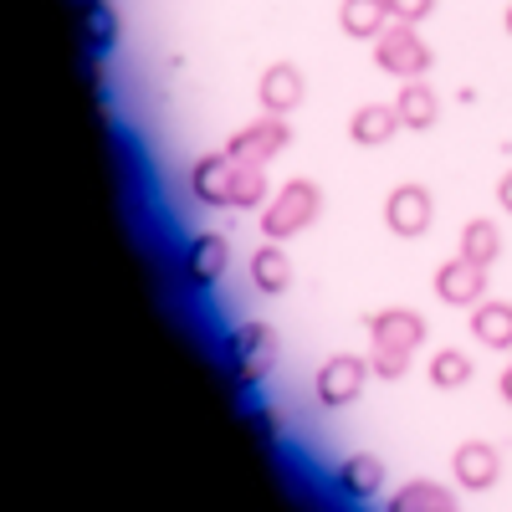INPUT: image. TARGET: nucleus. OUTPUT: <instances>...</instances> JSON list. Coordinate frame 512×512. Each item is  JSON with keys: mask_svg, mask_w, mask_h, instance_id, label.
<instances>
[{"mask_svg": "<svg viewBox=\"0 0 512 512\" xmlns=\"http://www.w3.org/2000/svg\"><path fill=\"white\" fill-rule=\"evenodd\" d=\"M190 195L200 205H216V210H262L272 200L267 164H246L226 149L200 154L190 164Z\"/></svg>", "mask_w": 512, "mask_h": 512, "instance_id": "obj_1", "label": "nucleus"}, {"mask_svg": "<svg viewBox=\"0 0 512 512\" xmlns=\"http://www.w3.org/2000/svg\"><path fill=\"white\" fill-rule=\"evenodd\" d=\"M364 333H369V374L395 384V379L410 374V359L425 338H431V323L415 308H379V313L364 318Z\"/></svg>", "mask_w": 512, "mask_h": 512, "instance_id": "obj_2", "label": "nucleus"}, {"mask_svg": "<svg viewBox=\"0 0 512 512\" xmlns=\"http://www.w3.org/2000/svg\"><path fill=\"white\" fill-rule=\"evenodd\" d=\"M318 216H323V190H318V180H297V175H292L287 185L272 190V200H267L262 210H256V226H262L267 241H292V236L313 231Z\"/></svg>", "mask_w": 512, "mask_h": 512, "instance_id": "obj_3", "label": "nucleus"}, {"mask_svg": "<svg viewBox=\"0 0 512 512\" xmlns=\"http://www.w3.org/2000/svg\"><path fill=\"white\" fill-rule=\"evenodd\" d=\"M369 52H374V67L384 77H395V82H415L436 67V52L425 47V36L405 21H390L374 41H369Z\"/></svg>", "mask_w": 512, "mask_h": 512, "instance_id": "obj_4", "label": "nucleus"}, {"mask_svg": "<svg viewBox=\"0 0 512 512\" xmlns=\"http://www.w3.org/2000/svg\"><path fill=\"white\" fill-rule=\"evenodd\" d=\"M277 364V333L267 323H241L226 338V374L241 384V390H256Z\"/></svg>", "mask_w": 512, "mask_h": 512, "instance_id": "obj_5", "label": "nucleus"}, {"mask_svg": "<svg viewBox=\"0 0 512 512\" xmlns=\"http://www.w3.org/2000/svg\"><path fill=\"white\" fill-rule=\"evenodd\" d=\"M384 226H390V236H400V241L431 236V226H436V195L425 185H415V180L395 185L390 195H384Z\"/></svg>", "mask_w": 512, "mask_h": 512, "instance_id": "obj_6", "label": "nucleus"}, {"mask_svg": "<svg viewBox=\"0 0 512 512\" xmlns=\"http://www.w3.org/2000/svg\"><path fill=\"white\" fill-rule=\"evenodd\" d=\"M364 384H369V354H333L313 374V395L328 410H344V405H354L364 395Z\"/></svg>", "mask_w": 512, "mask_h": 512, "instance_id": "obj_7", "label": "nucleus"}, {"mask_svg": "<svg viewBox=\"0 0 512 512\" xmlns=\"http://www.w3.org/2000/svg\"><path fill=\"white\" fill-rule=\"evenodd\" d=\"M287 144H292V123L277 113H262L226 139V154H236L246 164H272L277 154H287Z\"/></svg>", "mask_w": 512, "mask_h": 512, "instance_id": "obj_8", "label": "nucleus"}, {"mask_svg": "<svg viewBox=\"0 0 512 512\" xmlns=\"http://www.w3.org/2000/svg\"><path fill=\"white\" fill-rule=\"evenodd\" d=\"M431 287H436V297L446 308H477L487 297V267L466 262V256H446V262L436 267V277H431Z\"/></svg>", "mask_w": 512, "mask_h": 512, "instance_id": "obj_9", "label": "nucleus"}, {"mask_svg": "<svg viewBox=\"0 0 512 512\" xmlns=\"http://www.w3.org/2000/svg\"><path fill=\"white\" fill-rule=\"evenodd\" d=\"M502 477V451L492 441H461L451 451V482L461 492H492Z\"/></svg>", "mask_w": 512, "mask_h": 512, "instance_id": "obj_10", "label": "nucleus"}, {"mask_svg": "<svg viewBox=\"0 0 512 512\" xmlns=\"http://www.w3.org/2000/svg\"><path fill=\"white\" fill-rule=\"evenodd\" d=\"M303 98H308V77L297 72V62H272L256 77V103H262V113L287 118V113L303 108Z\"/></svg>", "mask_w": 512, "mask_h": 512, "instance_id": "obj_11", "label": "nucleus"}, {"mask_svg": "<svg viewBox=\"0 0 512 512\" xmlns=\"http://www.w3.org/2000/svg\"><path fill=\"white\" fill-rule=\"evenodd\" d=\"M226 267H231V241L226 236H216V231H200V236H190V246H185V262H180V272H185V282L190 287H216L221 277H226Z\"/></svg>", "mask_w": 512, "mask_h": 512, "instance_id": "obj_12", "label": "nucleus"}, {"mask_svg": "<svg viewBox=\"0 0 512 512\" xmlns=\"http://www.w3.org/2000/svg\"><path fill=\"white\" fill-rule=\"evenodd\" d=\"M400 128H405V123H400V108H395V103H364V108L349 113V139H354L359 149L390 144Z\"/></svg>", "mask_w": 512, "mask_h": 512, "instance_id": "obj_13", "label": "nucleus"}, {"mask_svg": "<svg viewBox=\"0 0 512 512\" xmlns=\"http://www.w3.org/2000/svg\"><path fill=\"white\" fill-rule=\"evenodd\" d=\"M466 323H472V338L482 349L512 354V303H507V297H482Z\"/></svg>", "mask_w": 512, "mask_h": 512, "instance_id": "obj_14", "label": "nucleus"}, {"mask_svg": "<svg viewBox=\"0 0 512 512\" xmlns=\"http://www.w3.org/2000/svg\"><path fill=\"white\" fill-rule=\"evenodd\" d=\"M384 461L374 456V451H354V456H344L338 461V492L344 497H354V502H369V497H379L384 492Z\"/></svg>", "mask_w": 512, "mask_h": 512, "instance_id": "obj_15", "label": "nucleus"}, {"mask_svg": "<svg viewBox=\"0 0 512 512\" xmlns=\"http://www.w3.org/2000/svg\"><path fill=\"white\" fill-rule=\"evenodd\" d=\"M246 272H251V287L262 292V297H282L292 287V262H287L282 241H262V246H256Z\"/></svg>", "mask_w": 512, "mask_h": 512, "instance_id": "obj_16", "label": "nucleus"}, {"mask_svg": "<svg viewBox=\"0 0 512 512\" xmlns=\"http://www.w3.org/2000/svg\"><path fill=\"white\" fill-rule=\"evenodd\" d=\"M395 108H400V123H405V128L425 134V128H436V118H441V93H436L425 77H415V82H400Z\"/></svg>", "mask_w": 512, "mask_h": 512, "instance_id": "obj_17", "label": "nucleus"}, {"mask_svg": "<svg viewBox=\"0 0 512 512\" xmlns=\"http://www.w3.org/2000/svg\"><path fill=\"white\" fill-rule=\"evenodd\" d=\"M456 256H466V262H477L492 272V262H502V226L477 216V221H466L461 236H456Z\"/></svg>", "mask_w": 512, "mask_h": 512, "instance_id": "obj_18", "label": "nucleus"}, {"mask_svg": "<svg viewBox=\"0 0 512 512\" xmlns=\"http://www.w3.org/2000/svg\"><path fill=\"white\" fill-rule=\"evenodd\" d=\"M384 26H390V11L384 0H338V31L354 41H374Z\"/></svg>", "mask_w": 512, "mask_h": 512, "instance_id": "obj_19", "label": "nucleus"}, {"mask_svg": "<svg viewBox=\"0 0 512 512\" xmlns=\"http://www.w3.org/2000/svg\"><path fill=\"white\" fill-rule=\"evenodd\" d=\"M472 374H477V364L461 349H436L425 359V379H431L436 390H461V384H472Z\"/></svg>", "mask_w": 512, "mask_h": 512, "instance_id": "obj_20", "label": "nucleus"}, {"mask_svg": "<svg viewBox=\"0 0 512 512\" xmlns=\"http://www.w3.org/2000/svg\"><path fill=\"white\" fill-rule=\"evenodd\" d=\"M82 21H88V36H98V41H113V31H118V21H113V11L103 6V0H88V6H82Z\"/></svg>", "mask_w": 512, "mask_h": 512, "instance_id": "obj_21", "label": "nucleus"}, {"mask_svg": "<svg viewBox=\"0 0 512 512\" xmlns=\"http://www.w3.org/2000/svg\"><path fill=\"white\" fill-rule=\"evenodd\" d=\"M384 11H390V21L415 26V21H425V16L436 11V0H384Z\"/></svg>", "mask_w": 512, "mask_h": 512, "instance_id": "obj_22", "label": "nucleus"}, {"mask_svg": "<svg viewBox=\"0 0 512 512\" xmlns=\"http://www.w3.org/2000/svg\"><path fill=\"white\" fill-rule=\"evenodd\" d=\"M497 205H502V216H512V169H502V180H497Z\"/></svg>", "mask_w": 512, "mask_h": 512, "instance_id": "obj_23", "label": "nucleus"}, {"mask_svg": "<svg viewBox=\"0 0 512 512\" xmlns=\"http://www.w3.org/2000/svg\"><path fill=\"white\" fill-rule=\"evenodd\" d=\"M497 395H502V405H512V359H507L502 374H497Z\"/></svg>", "mask_w": 512, "mask_h": 512, "instance_id": "obj_24", "label": "nucleus"}, {"mask_svg": "<svg viewBox=\"0 0 512 512\" xmlns=\"http://www.w3.org/2000/svg\"><path fill=\"white\" fill-rule=\"evenodd\" d=\"M502 26H507V36H512V6H507V11H502Z\"/></svg>", "mask_w": 512, "mask_h": 512, "instance_id": "obj_25", "label": "nucleus"}]
</instances>
